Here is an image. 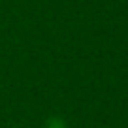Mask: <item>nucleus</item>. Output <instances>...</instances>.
I'll use <instances>...</instances> for the list:
<instances>
[{"mask_svg": "<svg viewBox=\"0 0 128 128\" xmlns=\"http://www.w3.org/2000/svg\"><path fill=\"white\" fill-rule=\"evenodd\" d=\"M47 128H64V122L60 119H49V122H47Z\"/></svg>", "mask_w": 128, "mask_h": 128, "instance_id": "1", "label": "nucleus"}]
</instances>
